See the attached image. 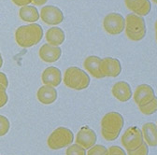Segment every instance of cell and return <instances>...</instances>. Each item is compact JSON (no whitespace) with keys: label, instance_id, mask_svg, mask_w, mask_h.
<instances>
[{"label":"cell","instance_id":"obj_1","mask_svg":"<svg viewBox=\"0 0 157 155\" xmlns=\"http://www.w3.org/2000/svg\"><path fill=\"white\" fill-rule=\"evenodd\" d=\"M43 29L37 24L23 25L15 31V40L19 46L23 48H30L36 45L42 40Z\"/></svg>","mask_w":157,"mask_h":155},{"label":"cell","instance_id":"obj_2","mask_svg":"<svg viewBox=\"0 0 157 155\" xmlns=\"http://www.w3.org/2000/svg\"><path fill=\"white\" fill-rule=\"evenodd\" d=\"M124 125V117L118 112L107 113L101 121V134L107 141L115 140Z\"/></svg>","mask_w":157,"mask_h":155},{"label":"cell","instance_id":"obj_3","mask_svg":"<svg viewBox=\"0 0 157 155\" xmlns=\"http://www.w3.org/2000/svg\"><path fill=\"white\" fill-rule=\"evenodd\" d=\"M124 30L126 36L133 41H140L146 36V25L142 16L128 14L124 19Z\"/></svg>","mask_w":157,"mask_h":155},{"label":"cell","instance_id":"obj_4","mask_svg":"<svg viewBox=\"0 0 157 155\" xmlns=\"http://www.w3.org/2000/svg\"><path fill=\"white\" fill-rule=\"evenodd\" d=\"M64 83L72 90H84L90 84V77L82 69L77 66H71L65 72Z\"/></svg>","mask_w":157,"mask_h":155},{"label":"cell","instance_id":"obj_5","mask_svg":"<svg viewBox=\"0 0 157 155\" xmlns=\"http://www.w3.org/2000/svg\"><path fill=\"white\" fill-rule=\"evenodd\" d=\"M73 140L74 134L71 130L66 127H58L50 134L47 144L51 149L56 150L71 145Z\"/></svg>","mask_w":157,"mask_h":155},{"label":"cell","instance_id":"obj_6","mask_svg":"<svg viewBox=\"0 0 157 155\" xmlns=\"http://www.w3.org/2000/svg\"><path fill=\"white\" fill-rule=\"evenodd\" d=\"M121 142L129 154L143 142V135L141 130L136 126L129 127L123 134Z\"/></svg>","mask_w":157,"mask_h":155},{"label":"cell","instance_id":"obj_7","mask_svg":"<svg viewBox=\"0 0 157 155\" xmlns=\"http://www.w3.org/2000/svg\"><path fill=\"white\" fill-rule=\"evenodd\" d=\"M125 21L119 13H109L103 20L104 30L109 35H119L124 30Z\"/></svg>","mask_w":157,"mask_h":155},{"label":"cell","instance_id":"obj_8","mask_svg":"<svg viewBox=\"0 0 157 155\" xmlns=\"http://www.w3.org/2000/svg\"><path fill=\"white\" fill-rule=\"evenodd\" d=\"M41 20L49 25H57L64 21L62 10L54 6H45L40 10Z\"/></svg>","mask_w":157,"mask_h":155},{"label":"cell","instance_id":"obj_9","mask_svg":"<svg viewBox=\"0 0 157 155\" xmlns=\"http://www.w3.org/2000/svg\"><path fill=\"white\" fill-rule=\"evenodd\" d=\"M100 70L104 77L115 78L120 75L122 71V66L118 59L111 57H106L100 61Z\"/></svg>","mask_w":157,"mask_h":155},{"label":"cell","instance_id":"obj_10","mask_svg":"<svg viewBox=\"0 0 157 155\" xmlns=\"http://www.w3.org/2000/svg\"><path fill=\"white\" fill-rule=\"evenodd\" d=\"M97 137L95 132L89 126H82L78 132L76 137V142L83 147L85 149H88L92 146H94Z\"/></svg>","mask_w":157,"mask_h":155},{"label":"cell","instance_id":"obj_11","mask_svg":"<svg viewBox=\"0 0 157 155\" xmlns=\"http://www.w3.org/2000/svg\"><path fill=\"white\" fill-rule=\"evenodd\" d=\"M62 50L58 46H52L50 44H44L39 49V58L46 63H54L61 57Z\"/></svg>","mask_w":157,"mask_h":155},{"label":"cell","instance_id":"obj_12","mask_svg":"<svg viewBox=\"0 0 157 155\" xmlns=\"http://www.w3.org/2000/svg\"><path fill=\"white\" fill-rule=\"evenodd\" d=\"M155 97L153 89L148 84H141L136 87L134 93V100L137 106H142Z\"/></svg>","mask_w":157,"mask_h":155},{"label":"cell","instance_id":"obj_13","mask_svg":"<svg viewBox=\"0 0 157 155\" xmlns=\"http://www.w3.org/2000/svg\"><path fill=\"white\" fill-rule=\"evenodd\" d=\"M126 8L140 16H146L151 9L149 0H124Z\"/></svg>","mask_w":157,"mask_h":155},{"label":"cell","instance_id":"obj_14","mask_svg":"<svg viewBox=\"0 0 157 155\" xmlns=\"http://www.w3.org/2000/svg\"><path fill=\"white\" fill-rule=\"evenodd\" d=\"M42 82L45 85L56 87L62 81V74L60 69H58L55 66H50L47 67L41 76Z\"/></svg>","mask_w":157,"mask_h":155},{"label":"cell","instance_id":"obj_15","mask_svg":"<svg viewBox=\"0 0 157 155\" xmlns=\"http://www.w3.org/2000/svg\"><path fill=\"white\" fill-rule=\"evenodd\" d=\"M113 96L121 102H126L132 97V91L130 85L125 81L116 82L111 89Z\"/></svg>","mask_w":157,"mask_h":155},{"label":"cell","instance_id":"obj_16","mask_svg":"<svg viewBox=\"0 0 157 155\" xmlns=\"http://www.w3.org/2000/svg\"><path fill=\"white\" fill-rule=\"evenodd\" d=\"M100 61L101 58L92 55L87 57L83 62L84 68L95 79H103V78H105L100 70Z\"/></svg>","mask_w":157,"mask_h":155},{"label":"cell","instance_id":"obj_17","mask_svg":"<svg viewBox=\"0 0 157 155\" xmlns=\"http://www.w3.org/2000/svg\"><path fill=\"white\" fill-rule=\"evenodd\" d=\"M36 97L43 105H51L57 99V91L52 86L45 85L37 90Z\"/></svg>","mask_w":157,"mask_h":155},{"label":"cell","instance_id":"obj_18","mask_svg":"<svg viewBox=\"0 0 157 155\" xmlns=\"http://www.w3.org/2000/svg\"><path fill=\"white\" fill-rule=\"evenodd\" d=\"M45 38L48 44L52 46H59L64 43L66 40V35L64 30L59 27H52L46 32Z\"/></svg>","mask_w":157,"mask_h":155},{"label":"cell","instance_id":"obj_19","mask_svg":"<svg viewBox=\"0 0 157 155\" xmlns=\"http://www.w3.org/2000/svg\"><path fill=\"white\" fill-rule=\"evenodd\" d=\"M142 135L147 145L155 147L157 145V128L152 123H145L142 127Z\"/></svg>","mask_w":157,"mask_h":155},{"label":"cell","instance_id":"obj_20","mask_svg":"<svg viewBox=\"0 0 157 155\" xmlns=\"http://www.w3.org/2000/svg\"><path fill=\"white\" fill-rule=\"evenodd\" d=\"M19 17L24 22L35 23L39 19V14L36 8L33 6H23L19 10Z\"/></svg>","mask_w":157,"mask_h":155},{"label":"cell","instance_id":"obj_21","mask_svg":"<svg viewBox=\"0 0 157 155\" xmlns=\"http://www.w3.org/2000/svg\"><path fill=\"white\" fill-rule=\"evenodd\" d=\"M139 108H140V110L143 114H145V115H151V114L156 112V109H157V100L154 97L150 102L146 103L145 105L140 106Z\"/></svg>","mask_w":157,"mask_h":155},{"label":"cell","instance_id":"obj_22","mask_svg":"<svg viewBox=\"0 0 157 155\" xmlns=\"http://www.w3.org/2000/svg\"><path fill=\"white\" fill-rule=\"evenodd\" d=\"M66 153L67 155H84L86 153V151L83 147H82L80 144L76 143V144L69 146L67 148Z\"/></svg>","mask_w":157,"mask_h":155},{"label":"cell","instance_id":"obj_23","mask_svg":"<svg viewBox=\"0 0 157 155\" xmlns=\"http://www.w3.org/2000/svg\"><path fill=\"white\" fill-rule=\"evenodd\" d=\"M10 127V121L8 120L7 117L3 115H0V137H3V135L7 134Z\"/></svg>","mask_w":157,"mask_h":155},{"label":"cell","instance_id":"obj_24","mask_svg":"<svg viewBox=\"0 0 157 155\" xmlns=\"http://www.w3.org/2000/svg\"><path fill=\"white\" fill-rule=\"evenodd\" d=\"M106 152H107V149L104 146H102V145H95L94 146V145L90 148L87 154H89V155H94V154L101 155V154H106Z\"/></svg>","mask_w":157,"mask_h":155},{"label":"cell","instance_id":"obj_25","mask_svg":"<svg viewBox=\"0 0 157 155\" xmlns=\"http://www.w3.org/2000/svg\"><path fill=\"white\" fill-rule=\"evenodd\" d=\"M149 153V149L147 146V143L142 142L139 147H137L135 150L131 151L129 154L130 155H137V154H140V155H145Z\"/></svg>","mask_w":157,"mask_h":155},{"label":"cell","instance_id":"obj_26","mask_svg":"<svg viewBox=\"0 0 157 155\" xmlns=\"http://www.w3.org/2000/svg\"><path fill=\"white\" fill-rule=\"evenodd\" d=\"M6 87L0 84V108H3L8 102V94L6 93Z\"/></svg>","mask_w":157,"mask_h":155},{"label":"cell","instance_id":"obj_27","mask_svg":"<svg viewBox=\"0 0 157 155\" xmlns=\"http://www.w3.org/2000/svg\"><path fill=\"white\" fill-rule=\"evenodd\" d=\"M106 154H110V155H115V154H121V155H124L125 152L124 151V149H122L120 147L117 146H112L110 147L109 149H107Z\"/></svg>","mask_w":157,"mask_h":155},{"label":"cell","instance_id":"obj_28","mask_svg":"<svg viewBox=\"0 0 157 155\" xmlns=\"http://www.w3.org/2000/svg\"><path fill=\"white\" fill-rule=\"evenodd\" d=\"M11 1L18 7H23L30 4L32 2V0H11Z\"/></svg>","mask_w":157,"mask_h":155},{"label":"cell","instance_id":"obj_29","mask_svg":"<svg viewBox=\"0 0 157 155\" xmlns=\"http://www.w3.org/2000/svg\"><path fill=\"white\" fill-rule=\"evenodd\" d=\"M0 84H2L4 87H8L9 85V81H8V78L6 76V74H4L3 72H0Z\"/></svg>","mask_w":157,"mask_h":155},{"label":"cell","instance_id":"obj_30","mask_svg":"<svg viewBox=\"0 0 157 155\" xmlns=\"http://www.w3.org/2000/svg\"><path fill=\"white\" fill-rule=\"evenodd\" d=\"M48 0H32V2L35 6H42L44 5Z\"/></svg>","mask_w":157,"mask_h":155},{"label":"cell","instance_id":"obj_31","mask_svg":"<svg viewBox=\"0 0 157 155\" xmlns=\"http://www.w3.org/2000/svg\"><path fill=\"white\" fill-rule=\"evenodd\" d=\"M2 65H3V59H2V56H1V53H0V68L2 67Z\"/></svg>","mask_w":157,"mask_h":155},{"label":"cell","instance_id":"obj_32","mask_svg":"<svg viewBox=\"0 0 157 155\" xmlns=\"http://www.w3.org/2000/svg\"><path fill=\"white\" fill-rule=\"evenodd\" d=\"M152 1H153V3H156V0H152Z\"/></svg>","mask_w":157,"mask_h":155}]
</instances>
